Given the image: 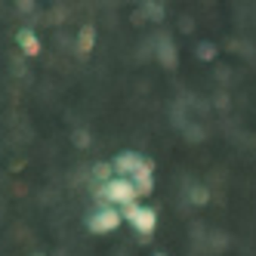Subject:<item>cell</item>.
<instances>
[{
  "mask_svg": "<svg viewBox=\"0 0 256 256\" xmlns=\"http://www.w3.org/2000/svg\"><path fill=\"white\" fill-rule=\"evenodd\" d=\"M99 198L105 200V207H130V204H136L139 192H136V186H133V179L114 176L108 186L99 188Z\"/></svg>",
  "mask_w": 256,
  "mask_h": 256,
  "instance_id": "obj_1",
  "label": "cell"
},
{
  "mask_svg": "<svg viewBox=\"0 0 256 256\" xmlns=\"http://www.w3.org/2000/svg\"><path fill=\"white\" fill-rule=\"evenodd\" d=\"M120 216L130 222L139 234H152L154 228H158V213L152 210V207H139V204H130V207H124L120 210Z\"/></svg>",
  "mask_w": 256,
  "mask_h": 256,
  "instance_id": "obj_2",
  "label": "cell"
},
{
  "mask_svg": "<svg viewBox=\"0 0 256 256\" xmlns=\"http://www.w3.org/2000/svg\"><path fill=\"white\" fill-rule=\"evenodd\" d=\"M120 222H124V216H120L118 207H102V210L86 216V228L93 234H108V232H114Z\"/></svg>",
  "mask_w": 256,
  "mask_h": 256,
  "instance_id": "obj_3",
  "label": "cell"
},
{
  "mask_svg": "<svg viewBox=\"0 0 256 256\" xmlns=\"http://www.w3.org/2000/svg\"><path fill=\"white\" fill-rule=\"evenodd\" d=\"M142 164H145V158H139L136 152H120V154L114 158V173H118L120 179H133V176L142 170Z\"/></svg>",
  "mask_w": 256,
  "mask_h": 256,
  "instance_id": "obj_4",
  "label": "cell"
},
{
  "mask_svg": "<svg viewBox=\"0 0 256 256\" xmlns=\"http://www.w3.org/2000/svg\"><path fill=\"white\" fill-rule=\"evenodd\" d=\"M152 173H154V160L145 158L142 170L133 176V186H136V192H139V194H152V192H154V179H152Z\"/></svg>",
  "mask_w": 256,
  "mask_h": 256,
  "instance_id": "obj_5",
  "label": "cell"
},
{
  "mask_svg": "<svg viewBox=\"0 0 256 256\" xmlns=\"http://www.w3.org/2000/svg\"><path fill=\"white\" fill-rule=\"evenodd\" d=\"M16 44L22 46L25 56H40V40H38V34H34L31 28H19V31H16Z\"/></svg>",
  "mask_w": 256,
  "mask_h": 256,
  "instance_id": "obj_6",
  "label": "cell"
},
{
  "mask_svg": "<svg viewBox=\"0 0 256 256\" xmlns=\"http://www.w3.org/2000/svg\"><path fill=\"white\" fill-rule=\"evenodd\" d=\"M158 62L164 68H176V46H173L170 38H160L158 40Z\"/></svg>",
  "mask_w": 256,
  "mask_h": 256,
  "instance_id": "obj_7",
  "label": "cell"
},
{
  "mask_svg": "<svg viewBox=\"0 0 256 256\" xmlns=\"http://www.w3.org/2000/svg\"><path fill=\"white\" fill-rule=\"evenodd\" d=\"M93 46H96V28L93 25H84L80 34H78V52L86 56V52H93Z\"/></svg>",
  "mask_w": 256,
  "mask_h": 256,
  "instance_id": "obj_8",
  "label": "cell"
},
{
  "mask_svg": "<svg viewBox=\"0 0 256 256\" xmlns=\"http://www.w3.org/2000/svg\"><path fill=\"white\" fill-rule=\"evenodd\" d=\"M93 176L102 182V186H108V182L114 179V164H96V167H93Z\"/></svg>",
  "mask_w": 256,
  "mask_h": 256,
  "instance_id": "obj_9",
  "label": "cell"
},
{
  "mask_svg": "<svg viewBox=\"0 0 256 256\" xmlns=\"http://www.w3.org/2000/svg\"><path fill=\"white\" fill-rule=\"evenodd\" d=\"M188 200H192V204H198V207H204L207 200H210V192H207L204 186H194V188L188 192Z\"/></svg>",
  "mask_w": 256,
  "mask_h": 256,
  "instance_id": "obj_10",
  "label": "cell"
},
{
  "mask_svg": "<svg viewBox=\"0 0 256 256\" xmlns=\"http://www.w3.org/2000/svg\"><path fill=\"white\" fill-rule=\"evenodd\" d=\"M198 56L204 59V62H213V59H216V46H213V44H200V46H198Z\"/></svg>",
  "mask_w": 256,
  "mask_h": 256,
  "instance_id": "obj_11",
  "label": "cell"
},
{
  "mask_svg": "<svg viewBox=\"0 0 256 256\" xmlns=\"http://www.w3.org/2000/svg\"><path fill=\"white\" fill-rule=\"evenodd\" d=\"M71 139H74L78 148H86V145H90V133L86 130H74V136H71Z\"/></svg>",
  "mask_w": 256,
  "mask_h": 256,
  "instance_id": "obj_12",
  "label": "cell"
},
{
  "mask_svg": "<svg viewBox=\"0 0 256 256\" xmlns=\"http://www.w3.org/2000/svg\"><path fill=\"white\" fill-rule=\"evenodd\" d=\"M31 256H46V253H31Z\"/></svg>",
  "mask_w": 256,
  "mask_h": 256,
  "instance_id": "obj_13",
  "label": "cell"
},
{
  "mask_svg": "<svg viewBox=\"0 0 256 256\" xmlns=\"http://www.w3.org/2000/svg\"><path fill=\"white\" fill-rule=\"evenodd\" d=\"M154 256H167V253H154Z\"/></svg>",
  "mask_w": 256,
  "mask_h": 256,
  "instance_id": "obj_14",
  "label": "cell"
}]
</instances>
